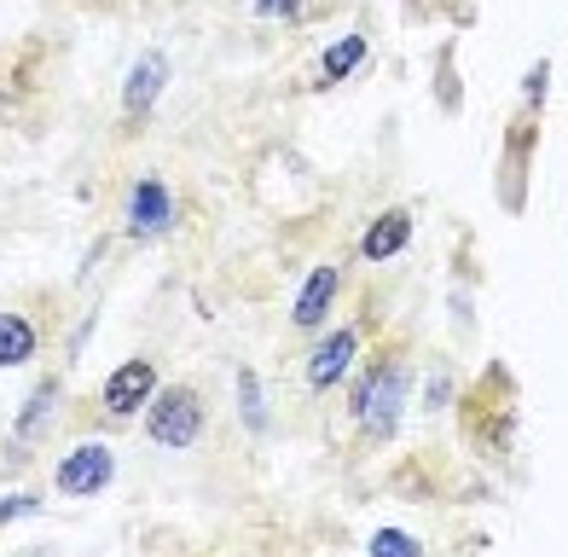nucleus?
<instances>
[{"mask_svg": "<svg viewBox=\"0 0 568 557\" xmlns=\"http://www.w3.org/2000/svg\"><path fill=\"white\" fill-rule=\"evenodd\" d=\"M36 494H12V499H0V523H18V517H30L36 512Z\"/></svg>", "mask_w": 568, "mask_h": 557, "instance_id": "obj_15", "label": "nucleus"}, {"mask_svg": "<svg viewBox=\"0 0 568 557\" xmlns=\"http://www.w3.org/2000/svg\"><path fill=\"white\" fill-rule=\"evenodd\" d=\"M111 476H116L111 447L82 442V447H70L64 459H59L53 483H59V494H70V499H93V494H105V488H111Z\"/></svg>", "mask_w": 568, "mask_h": 557, "instance_id": "obj_4", "label": "nucleus"}, {"mask_svg": "<svg viewBox=\"0 0 568 557\" xmlns=\"http://www.w3.org/2000/svg\"><path fill=\"white\" fill-rule=\"evenodd\" d=\"M366 59V36H343L337 41V53H325V64H320V82H343V75Z\"/></svg>", "mask_w": 568, "mask_h": 557, "instance_id": "obj_12", "label": "nucleus"}, {"mask_svg": "<svg viewBox=\"0 0 568 557\" xmlns=\"http://www.w3.org/2000/svg\"><path fill=\"white\" fill-rule=\"evenodd\" d=\"M406 244H412V210H383L366 226V239H359V256H366V262H389V256H400Z\"/></svg>", "mask_w": 568, "mask_h": 557, "instance_id": "obj_9", "label": "nucleus"}, {"mask_svg": "<svg viewBox=\"0 0 568 557\" xmlns=\"http://www.w3.org/2000/svg\"><path fill=\"white\" fill-rule=\"evenodd\" d=\"M163 75H169V59H163V53H145L134 70H128L122 111H128V117H145L151 105H158V93H163Z\"/></svg>", "mask_w": 568, "mask_h": 557, "instance_id": "obj_10", "label": "nucleus"}, {"mask_svg": "<svg viewBox=\"0 0 568 557\" xmlns=\"http://www.w3.org/2000/svg\"><path fill=\"white\" fill-rule=\"evenodd\" d=\"M53 407H59V377H47V384H36V395L23 401L12 442H18V447H36V442L47 436V424H53Z\"/></svg>", "mask_w": 568, "mask_h": 557, "instance_id": "obj_11", "label": "nucleus"}, {"mask_svg": "<svg viewBox=\"0 0 568 557\" xmlns=\"http://www.w3.org/2000/svg\"><path fill=\"white\" fill-rule=\"evenodd\" d=\"M354 348H359V325H337L320 348H314V361H307V384L314 389H337L348 366H354Z\"/></svg>", "mask_w": 568, "mask_h": 557, "instance_id": "obj_6", "label": "nucleus"}, {"mask_svg": "<svg viewBox=\"0 0 568 557\" xmlns=\"http://www.w3.org/2000/svg\"><path fill=\"white\" fill-rule=\"evenodd\" d=\"M406 407V366L400 354H383V361L366 366V377L354 384V418H359V436L366 442H389L395 424Z\"/></svg>", "mask_w": 568, "mask_h": 557, "instance_id": "obj_1", "label": "nucleus"}, {"mask_svg": "<svg viewBox=\"0 0 568 557\" xmlns=\"http://www.w3.org/2000/svg\"><path fill=\"white\" fill-rule=\"evenodd\" d=\"M262 12H267V18H278V12H284V18H302V0H262Z\"/></svg>", "mask_w": 568, "mask_h": 557, "instance_id": "obj_17", "label": "nucleus"}, {"mask_svg": "<svg viewBox=\"0 0 568 557\" xmlns=\"http://www.w3.org/2000/svg\"><path fill=\"white\" fill-rule=\"evenodd\" d=\"M203 429H210V407H203V395L186 389V384H174L163 395H151V407H145V436L169 447V453H186L203 442Z\"/></svg>", "mask_w": 568, "mask_h": 557, "instance_id": "obj_2", "label": "nucleus"}, {"mask_svg": "<svg viewBox=\"0 0 568 557\" xmlns=\"http://www.w3.org/2000/svg\"><path fill=\"white\" fill-rule=\"evenodd\" d=\"M239 389H244V418H250V429H262V395H255V377H250V372H239Z\"/></svg>", "mask_w": 568, "mask_h": 557, "instance_id": "obj_14", "label": "nucleus"}, {"mask_svg": "<svg viewBox=\"0 0 568 557\" xmlns=\"http://www.w3.org/2000/svg\"><path fill=\"white\" fill-rule=\"evenodd\" d=\"M546 75H551L546 64H534V70H528V105H534V111H539V99H546Z\"/></svg>", "mask_w": 568, "mask_h": 557, "instance_id": "obj_16", "label": "nucleus"}, {"mask_svg": "<svg viewBox=\"0 0 568 557\" xmlns=\"http://www.w3.org/2000/svg\"><path fill=\"white\" fill-rule=\"evenodd\" d=\"M169 221H174L169 186H163V181H140V186H134V198H128V233L158 239V233H169Z\"/></svg>", "mask_w": 568, "mask_h": 557, "instance_id": "obj_7", "label": "nucleus"}, {"mask_svg": "<svg viewBox=\"0 0 568 557\" xmlns=\"http://www.w3.org/2000/svg\"><path fill=\"white\" fill-rule=\"evenodd\" d=\"M0 111H7V88H0Z\"/></svg>", "mask_w": 568, "mask_h": 557, "instance_id": "obj_18", "label": "nucleus"}, {"mask_svg": "<svg viewBox=\"0 0 568 557\" xmlns=\"http://www.w3.org/2000/svg\"><path fill=\"white\" fill-rule=\"evenodd\" d=\"M41 354V325L30 314H18L7 308L0 314V372H12V366H30Z\"/></svg>", "mask_w": 568, "mask_h": 557, "instance_id": "obj_8", "label": "nucleus"}, {"mask_svg": "<svg viewBox=\"0 0 568 557\" xmlns=\"http://www.w3.org/2000/svg\"><path fill=\"white\" fill-rule=\"evenodd\" d=\"M372 551H406V557H418L424 546L412 540V535H400V528H377V535H372Z\"/></svg>", "mask_w": 568, "mask_h": 557, "instance_id": "obj_13", "label": "nucleus"}, {"mask_svg": "<svg viewBox=\"0 0 568 557\" xmlns=\"http://www.w3.org/2000/svg\"><path fill=\"white\" fill-rule=\"evenodd\" d=\"M151 395H158V366L145 361V354H134V361H122L111 377H105V395H99V407H105V418H134L151 407Z\"/></svg>", "mask_w": 568, "mask_h": 557, "instance_id": "obj_3", "label": "nucleus"}, {"mask_svg": "<svg viewBox=\"0 0 568 557\" xmlns=\"http://www.w3.org/2000/svg\"><path fill=\"white\" fill-rule=\"evenodd\" d=\"M343 296V267L337 262H325V267H314L302 278V296H296V308H291V325L302 337H314L320 325L331 320V302Z\"/></svg>", "mask_w": 568, "mask_h": 557, "instance_id": "obj_5", "label": "nucleus"}]
</instances>
